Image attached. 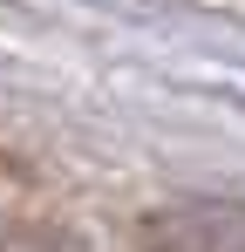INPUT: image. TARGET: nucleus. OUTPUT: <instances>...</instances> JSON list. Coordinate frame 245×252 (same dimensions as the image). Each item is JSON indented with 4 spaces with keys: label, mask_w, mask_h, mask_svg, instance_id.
Listing matches in <instances>:
<instances>
[{
    "label": "nucleus",
    "mask_w": 245,
    "mask_h": 252,
    "mask_svg": "<svg viewBox=\"0 0 245 252\" xmlns=\"http://www.w3.org/2000/svg\"><path fill=\"white\" fill-rule=\"evenodd\" d=\"M150 252H245V211L191 205L150 225Z\"/></svg>",
    "instance_id": "f257e3e1"
}]
</instances>
